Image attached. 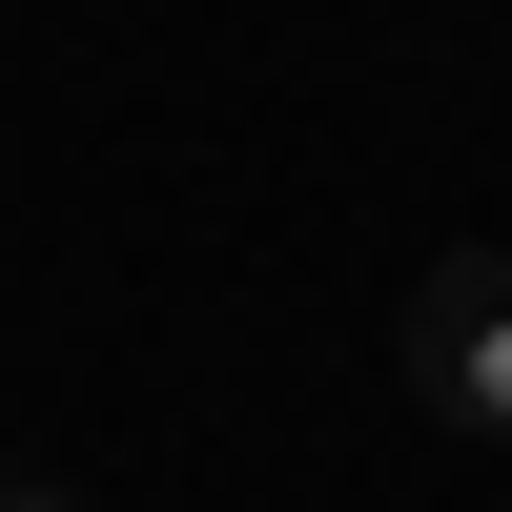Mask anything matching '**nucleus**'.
Masks as SVG:
<instances>
[{"label": "nucleus", "mask_w": 512, "mask_h": 512, "mask_svg": "<svg viewBox=\"0 0 512 512\" xmlns=\"http://www.w3.org/2000/svg\"><path fill=\"white\" fill-rule=\"evenodd\" d=\"M410 390H431V431L512 451V246H451L410 287Z\"/></svg>", "instance_id": "f257e3e1"}, {"label": "nucleus", "mask_w": 512, "mask_h": 512, "mask_svg": "<svg viewBox=\"0 0 512 512\" xmlns=\"http://www.w3.org/2000/svg\"><path fill=\"white\" fill-rule=\"evenodd\" d=\"M0 512H82V492H41V472H0Z\"/></svg>", "instance_id": "f03ea898"}]
</instances>
